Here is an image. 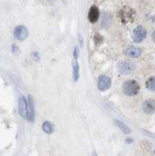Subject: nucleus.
Listing matches in <instances>:
<instances>
[{
  "label": "nucleus",
  "instance_id": "obj_1",
  "mask_svg": "<svg viewBox=\"0 0 155 156\" xmlns=\"http://www.w3.org/2000/svg\"><path fill=\"white\" fill-rule=\"evenodd\" d=\"M136 11L128 5H125L118 12L120 20L124 24L132 22L136 18Z\"/></svg>",
  "mask_w": 155,
  "mask_h": 156
},
{
  "label": "nucleus",
  "instance_id": "obj_2",
  "mask_svg": "<svg viewBox=\"0 0 155 156\" xmlns=\"http://www.w3.org/2000/svg\"><path fill=\"white\" fill-rule=\"evenodd\" d=\"M139 84L134 80H128L122 84V90L124 94L127 96H135L139 93Z\"/></svg>",
  "mask_w": 155,
  "mask_h": 156
},
{
  "label": "nucleus",
  "instance_id": "obj_3",
  "mask_svg": "<svg viewBox=\"0 0 155 156\" xmlns=\"http://www.w3.org/2000/svg\"><path fill=\"white\" fill-rule=\"evenodd\" d=\"M78 56H79V48L75 47L73 52V59H72V79L74 82H76L79 77V66L78 63Z\"/></svg>",
  "mask_w": 155,
  "mask_h": 156
},
{
  "label": "nucleus",
  "instance_id": "obj_4",
  "mask_svg": "<svg viewBox=\"0 0 155 156\" xmlns=\"http://www.w3.org/2000/svg\"><path fill=\"white\" fill-rule=\"evenodd\" d=\"M146 34H147V31L146 28H144L143 26H138L136 28H134L132 31V38L134 42L139 43L146 38Z\"/></svg>",
  "mask_w": 155,
  "mask_h": 156
},
{
  "label": "nucleus",
  "instance_id": "obj_5",
  "mask_svg": "<svg viewBox=\"0 0 155 156\" xmlns=\"http://www.w3.org/2000/svg\"><path fill=\"white\" fill-rule=\"evenodd\" d=\"M118 72L123 75L129 74L134 70V66L129 61H121L118 65Z\"/></svg>",
  "mask_w": 155,
  "mask_h": 156
},
{
  "label": "nucleus",
  "instance_id": "obj_6",
  "mask_svg": "<svg viewBox=\"0 0 155 156\" xmlns=\"http://www.w3.org/2000/svg\"><path fill=\"white\" fill-rule=\"evenodd\" d=\"M13 34H14L15 38L19 40V41H23L28 37L29 32L26 27H24L23 25H20V26H17V27H15Z\"/></svg>",
  "mask_w": 155,
  "mask_h": 156
},
{
  "label": "nucleus",
  "instance_id": "obj_7",
  "mask_svg": "<svg viewBox=\"0 0 155 156\" xmlns=\"http://www.w3.org/2000/svg\"><path fill=\"white\" fill-rule=\"evenodd\" d=\"M111 85V80L109 76H105V75H102V76H99L98 80H97V87L100 90H107L110 88Z\"/></svg>",
  "mask_w": 155,
  "mask_h": 156
},
{
  "label": "nucleus",
  "instance_id": "obj_8",
  "mask_svg": "<svg viewBox=\"0 0 155 156\" xmlns=\"http://www.w3.org/2000/svg\"><path fill=\"white\" fill-rule=\"evenodd\" d=\"M19 112L23 118L26 119L28 114V101H26L23 95H21L19 98Z\"/></svg>",
  "mask_w": 155,
  "mask_h": 156
},
{
  "label": "nucleus",
  "instance_id": "obj_9",
  "mask_svg": "<svg viewBox=\"0 0 155 156\" xmlns=\"http://www.w3.org/2000/svg\"><path fill=\"white\" fill-rule=\"evenodd\" d=\"M143 111L146 114H153L155 112V101L147 99L143 103Z\"/></svg>",
  "mask_w": 155,
  "mask_h": 156
},
{
  "label": "nucleus",
  "instance_id": "obj_10",
  "mask_svg": "<svg viewBox=\"0 0 155 156\" xmlns=\"http://www.w3.org/2000/svg\"><path fill=\"white\" fill-rule=\"evenodd\" d=\"M124 54L126 56L130 57L132 58H139L142 54V51L140 48H136V47H129L124 51Z\"/></svg>",
  "mask_w": 155,
  "mask_h": 156
},
{
  "label": "nucleus",
  "instance_id": "obj_11",
  "mask_svg": "<svg viewBox=\"0 0 155 156\" xmlns=\"http://www.w3.org/2000/svg\"><path fill=\"white\" fill-rule=\"evenodd\" d=\"M100 16V12L96 5H92L88 12V20L90 23H93L97 21Z\"/></svg>",
  "mask_w": 155,
  "mask_h": 156
},
{
  "label": "nucleus",
  "instance_id": "obj_12",
  "mask_svg": "<svg viewBox=\"0 0 155 156\" xmlns=\"http://www.w3.org/2000/svg\"><path fill=\"white\" fill-rule=\"evenodd\" d=\"M34 108H33V101H32L31 98L29 96V100H28V114H27V117L26 119L30 122H33L34 119Z\"/></svg>",
  "mask_w": 155,
  "mask_h": 156
},
{
  "label": "nucleus",
  "instance_id": "obj_13",
  "mask_svg": "<svg viewBox=\"0 0 155 156\" xmlns=\"http://www.w3.org/2000/svg\"><path fill=\"white\" fill-rule=\"evenodd\" d=\"M114 123H115V125L121 129V131L123 133H125V134H129V133H131L130 128L127 126V125H125L124 122H122V121L115 119V120H114Z\"/></svg>",
  "mask_w": 155,
  "mask_h": 156
},
{
  "label": "nucleus",
  "instance_id": "obj_14",
  "mask_svg": "<svg viewBox=\"0 0 155 156\" xmlns=\"http://www.w3.org/2000/svg\"><path fill=\"white\" fill-rule=\"evenodd\" d=\"M42 129L43 131L45 132L46 133L50 134V133H51L54 131V126L49 121H45L42 124Z\"/></svg>",
  "mask_w": 155,
  "mask_h": 156
},
{
  "label": "nucleus",
  "instance_id": "obj_15",
  "mask_svg": "<svg viewBox=\"0 0 155 156\" xmlns=\"http://www.w3.org/2000/svg\"><path fill=\"white\" fill-rule=\"evenodd\" d=\"M146 87L148 90L155 91V76H151L146 80Z\"/></svg>",
  "mask_w": 155,
  "mask_h": 156
},
{
  "label": "nucleus",
  "instance_id": "obj_16",
  "mask_svg": "<svg viewBox=\"0 0 155 156\" xmlns=\"http://www.w3.org/2000/svg\"><path fill=\"white\" fill-rule=\"evenodd\" d=\"M103 37L102 36L100 35V34H96L94 37H93V41L95 42L96 44H99L100 43L102 42Z\"/></svg>",
  "mask_w": 155,
  "mask_h": 156
},
{
  "label": "nucleus",
  "instance_id": "obj_17",
  "mask_svg": "<svg viewBox=\"0 0 155 156\" xmlns=\"http://www.w3.org/2000/svg\"><path fill=\"white\" fill-rule=\"evenodd\" d=\"M152 38H153V41H154V43H155V30H153V34H152Z\"/></svg>",
  "mask_w": 155,
  "mask_h": 156
},
{
  "label": "nucleus",
  "instance_id": "obj_18",
  "mask_svg": "<svg viewBox=\"0 0 155 156\" xmlns=\"http://www.w3.org/2000/svg\"><path fill=\"white\" fill-rule=\"evenodd\" d=\"M154 152H155V151H154Z\"/></svg>",
  "mask_w": 155,
  "mask_h": 156
}]
</instances>
